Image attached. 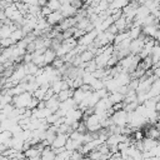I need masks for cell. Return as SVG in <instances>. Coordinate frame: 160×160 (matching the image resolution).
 Instances as JSON below:
<instances>
[{
	"label": "cell",
	"instance_id": "6da1fadb",
	"mask_svg": "<svg viewBox=\"0 0 160 160\" xmlns=\"http://www.w3.org/2000/svg\"><path fill=\"white\" fill-rule=\"evenodd\" d=\"M34 98V95L31 92H24L21 95H16L14 96V100H12V104L15 105V108L18 109H22V108H26L29 106L31 99Z\"/></svg>",
	"mask_w": 160,
	"mask_h": 160
},
{
	"label": "cell",
	"instance_id": "7a4b0ae2",
	"mask_svg": "<svg viewBox=\"0 0 160 160\" xmlns=\"http://www.w3.org/2000/svg\"><path fill=\"white\" fill-rule=\"evenodd\" d=\"M128 115L129 114L125 110H119L111 115V120L115 125H118L120 128H125L126 125H129V116Z\"/></svg>",
	"mask_w": 160,
	"mask_h": 160
},
{
	"label": "cell",
	"instance_id": "3957f363",
	"mask_svg": "<svg viewBox=\"0 0 160 160\" xmlns=\"http://www.w3.org/2000/svg\"><path fill=\"white\" fill-rule=\"evenodd\" d=\"M98 30L95 29V30H92V31H90V32H86L82 38H80L79 40H78V42H79V45H84V46H90L91 44H94V41H95V39H96V36H98Z\"/></svg>",
	"mask_w": 160,
	"mask_h": 160
},
{
	"label": "cell",
	"instance_id": "277c9868",
	"mask_svg": "<svg viewBox=\"0 0 160 160\" xmlns=\"http://www.w3.org/2000/svg\"><path fill=\"white\" fill-rule=\"evenodd\" d=\"M65 18L62 16V14L60 12V11H52L48 18H46V20H48V22L51 25V26H56V25H60V22L64 20Z\"/></svg>",
	"mask_w": 160,
	"mask_h": 160
},
{
	"label": "cell",
	"instance_id": "5b68a950",
	"mask_svg": "<svg viewBox=\"0 0 160 160\" xmlns=\"http://www.w3.org/2000/svg\"><path fill=\"white\" fill-rule=\"evenodd\" d=\"M141 142H142V152L151 151L152 149H155L160 144V141H158L155 139H151V138H144L141 140Z\"/></svg>",
	"mask_w": 160,
	"mask_h": 160
},
{
	"label": "cell",
	"instance_id": "8992f818",
	"mask_svg": "<svg viewBox=\"0 0 160 160\" xmlns=\"http://www.w3.org/2000/svg\"><path fill=\"white\" fill-rule=\"evenodd\" d=\"M68 139H69V135H66V134H58L56 138H55V140H54V142H52V145H51V148L52 149L65 148Z\"/></svg>",
	"mask_w": 160,
	"mask_h": 160
},
{
	"label": "cell",
	"instance_id": "52a82bcc",
	"mask_svg": "<svg viewBox=\"0 0 160 160\" xmlns=\"http://www.w3.org/2000/svg\"><path fill=\"white\" fill-rule=\"evenodd\" d=\"M60 12L62 14V16H64L65 19H68V18H74V16H76L78 10H76L71 4H68V5H62V6H61Z\"/></svg>",
	"mask_w": 160,
	"mask_h": 160
},
{
	"label": "cell",
	"instance_id": "ba28073f",
	"mask_svg": "<svg viewBox=\"0 0 160 160\" xmlns=\"http://www.w3.org/2000/svg\"><path fill=\"white\" fill-rule=\"evenodd\" d=\"M45 102H46V108H49L52 112H56L59 110V108H60V101H59L56 94L52 98H50L49 100H45Z\"/></svg>",
	"mask_w": 160,
	"mask_h": 160
},
{
	"label": "cell",
	"instance_id": "9c48e42d",
	"mask_svg": "<svg viewBox=\"0 0 160 160\" xmlns=\"http://www.w3.org/2000/svg\"><path fill=\"white\" fill-rule=\"evenodd\" d=\"M56 152L51 146H46L41 152V160H55Z\"/></svg>",
	"mask_w": 160,
	"mask_h": 160
},
{
	"label": "cell",
	"instance_id": "30bf717a",
	"mask_svg": "<svg viewBox=\"0 0 160 160\" xmlns=\"http://www.w3.org/2000/svg\"><path fill=\"white\" fill-rule=\"evenodd\" d=\"M110 55H106V54H101V55H98L95 56V62L98 65V68H108V62L110 60Z\"/></svg>",
	"mask_w": 160,
	"mask_h": 160
},
{
	"label": "cell",
	"instance_id": "8fae6325",
	"mask_svg": "<svg viewBox=\"0 0 160 160\" xmlns=\"http://www.w3.org/2000/svg\"><path fill=\"white\" fill-rule=\"evenodd\" d=\"M159 25H150V26H142V34L150 38H155L159 31Z\"/></svg>",
	"mask_w": 160,
	"mask_h": 160
},
{
	"label": "cell",
	"instance_id": "7c38bea8",
	"mask_svg": "<svg viewBox=\"0 0 160 160\" xmlns=\"http://www.w3.org/2000/svg\"><path fill=\"white\" fill-rule=\"evenodd\" d=\"M44 56H45V62H46V65H51V64L55 61V59L58 58V54H56L55 50H52L51 48H49V49L44 52Z\"/></svg>",
	"mask_w": 160,
	"mask_h": 160
},
{
	"label": "cell",
	"instance_id": "4fadbf2b",
	"mask_svg": "<svg viewBox=\"0 0 160 160\" xmlns=\"http://www.w3.org/2000/svg\"><path fill=\"white\" fill-rule=\"evenodd\" d=\"M74 95V89H68V90H61L59 94H58V99L60 102L62 101H66L69 99H71Z\"/></svg>",
	"mask_w": 160,
	"mask_h": 160
},
{
	"label": "cell",
	"instance_id": "5bb4252c",
	"mask_svg": "<svg viewBox=\"0 0 160 160\" xmlns=\"http://www.w3.org/2000/svg\"><path fill=\"white\" fill-rule=\"evenodd\" d=\"M114 24L116 25V28H118L119 32L128 31V29H129V28H128V20H126V18H125V16L120 18V19H119V20H116Z\"/></svg>",
	"mask_w": 160,
	"mask_h": 160
},
{
	"label": "cell",
	"instance_id": "9a60e30c",
	"mask_svg": "<svg viewBox=\"0 0 160 160\" xmlns=\"http://www.w3.org/2000/svg\"><path fill=\"white\" fill-rule=\"evenodd\" d=\"M151 14V11L145 6V5H140L139 6V9H138V12H136V19H141V20H144L146 16H149Z\"/></svg>",
	"mask_w": 160,
	"mask_h": 160
},
{
	"label": "cell",
	"instance_id": "2e32d148",
	"mask_svg": "<svg viewBox=\"0 0 160 160\" xmlns=\"http://www.w3.org/2000/svg\"><path fill=\"white\" fill-rule=\"evenodd\" d=\"M129 31V36H130V39L131 40H136V39H139L140 38V35L142 34V28L141 26H132L130 30H128Z\"/></svg>",
	"mask_w": 160,
	"mask_h": 160
},
{
	"label": "cell",
	"instance_id": "e0dca14e",
	"mask_svg": "<svg viewBox=\"0 0 160 160\" xmlns=\"http://www.w3.org/2000/svg\"><path fill=\"white\" fill-rule=\"evenodd\" d=\"M109 99H110V101H111L112 104H119V102H124L125 95L120 94L119 91H114V92H110Z\"/></svg>",
	"mask_w": 160,
	"mask_h": 160
},
{
	"label": "cell",
	"instance_id": "ac0fdd59",
	"mask_svg": "<svg viewBox=\"0 0 160 160\" xmlns=\"http://www.w3.org/2000/svg\"><path fill=\"white\" fill-rule=\"evenodd\" d=\"M79 56H80V59H81L82 62H89V61H92L95 59V54L92 51H90V50H85Z\"/></svg>",
	"mask_w": 160,
	"mask_h": 160
},
{
	"label": "cell",
	"instance_id": "d6986e66",
	"mask_svg": "<svg viewBox=\"0 0 160 160\" xmlns=\"http://www.w3.org/2000/svg\"><path fill=\"white\" fill-rule=\"evenodd\" d=\"M12 100H14V96L12 95H9L8 92L6 94H1V96H0V108L2 109V108H5L8 104H12Z\"/></svg>",
	"mask_w": 160,
	"mask_h": 160
},
{
	"label": "cell",
	"instance_id": "ffe728a7",
	"mask_svg": "<svg viewBox=\"0 0 160 160\" xmlns=\"http://www.w3.org/2000/svg\"><path fill=\"white\" fill-rule=\"evenodd\" d=\"M24 66H25V70H26V74H29V75H35L36 76V72H38V70L40 69L36 64H34V62H29V64H24Z\"/></svg>",
	"mask_w": 160,
	"mask_h": 160
},
{
	"label": "cell",
	"instance_id": "44dd1931",
	"mask_svg": "<svg viewBox=\"0 0 160 160\" xmlns=\"http://www.w3.org/2000/svg\"><path fill=\"white\" fill-rule=\"evenodd\" d=\"M51 88V86H50ZM48 89L49 88H45V86H40L32 95H34V98H36L38 100H45V95H46V91H48Z\"/></svg>",
	"mask_w": 160,
	"mask_h": 160
},
{
	"label": "cell",
	"instance_id": "7402d4cb",
	"mask_svg": "<svg viewBox=\"0 0 160 160\" xmlns=\"http://www.w3.org/2000/svg\"><path fill=\"white\" fill-rule=\"evenodd\" d=\"M134 101H138V92L135 90H129V92L125 95L124 102L130 104V102H134Z\"/></svg>",
	"mask_w": 160,
	"mask_h": 160
},
{
	"label": "cell",
	"instance_id": "603a6c76",
	"mask_svg": "<svg viewBox=\"0 0 160 160\" xmlns=\"http://www.w3.org/2000/svg\"><path fill=\"white\" fill-rule=\"evenodd\" d=\"M16 44L19 42V41H21L24 38H25V34H24V31H22V29H16L15 31H12V34H11V36H10Z\"/></svg>",
	"mask_w": 160,
	"mask_h": 160
},
{
	"label": "cell",
	"instance_id": "cb8c5ba5",
	"mask_svg": "<svg viewBox=\"0 0 160 160\" xmlns=\"http://www.w3.org/2000/svg\"><path fill=\"white\" fill-rule=\"evenodd\" d=\"M51 89H52V90H54V92L58 95L61 90H64V79L51 82Z\"/></svg>",
	"mask_w": 160,
	"mask_h": 160
},
{
	"label": "cell",
	"instance_id": "d4e9b609",
	"mask_svg": "<svg viewBox=\"0 0 160 160\" xmlns=\"http://www.w3.org/2000/svg\"><path fill=\"white\" fill-rule=\"evenodd\" d=\"M130 36H129V31H124V32H119L118 35H116V38H115V41H114V45H119L120 42H122L124 40H126V39H129Z\"/></svg>",
	"mask_w": 160,
	"mask_h": 160
},
{
	"label": "cell",
	"instance_id": "484cf974",
	"mask_svg": "<svg viewBox=\"0 0 160 160\" xmlns=\"http://www.w3.org/2000/svg\"><path fill=\"white\" fill-rule=\"evenodd\" d=\"M96 80V78L92 75V72H86L85 71V74L82 75V81H84V84H88V85H92V82Z\"/></svg>",
	"mask_w": 160,
	"mask_h": 160
},
{
	"label": "cell",
	"instance_id": "4316f807",
	"mask_svg": "<svg viewBox=\"0 0 160 160\" xmlns=\"http://www.w3.org/2000/svg\"><path fill=\"white\" fill-rule=\"evenodd\" d=\"M104 88H105V81H104L102 79H96V80L92 82V85H91L92 91H99V90H101V89H104Z\"/></svg>",
	"mask_w": 160,
	"mask_h": 160
},
{
	"label": "cell",
	"instance_id": "83f0119b",
	"mask_svg": "<svg viewBox=\"0 0 160 160\" xmlns=\"http://www.w3.org/2000/svg\"><path fill=\"white\" fill-rule=\"evenodd\" d=\"M34 64H36L39 68H45L46 66V62H45V56L44 54L42 55H38V56H34V60H32Z\"/></svg>",
	"mask_w": 160,
	"mask_h": 160
},
{
	"label": "cell",
	"instance_id": "f1b7e54d",
	"mask_svg": "<svg viewBox=\"0 0 160 160\" xmlns=\"http://www.w3.org/2000/svg\"><path fill=\"white\" fill-rule=\"evenodd\" d=\"M0 44H1V49H6V48H10V46H14L16 45V42L11 39V38H8V39H1L0 40Z\"/></svg>",
	"mask_w": 160,
	"mask_h": 160
},
{
	"label": "cell",
	"instance_id": "f546056e",
	"mask_svg": "<svg viewBox=\"0 0 160 160\" xmlns=\"http://www.w3.org/2000/svg\"><path fill=\"white\" fill-rule=\"evenodd\" d=\"M48 6L52 10V11H60V9H61V4H60V1L59 0H51V1H49L48 2Z\"/></svg>",
	"mask_w": 160,
	"mask_h": 160
},
{
	"label": "cell",
	"instance_id": "4dcf8cb0",
	"mask_svg": "<svg viewBox=\"0 0 160 160\" xmlns=\"http://www.w3.org/2000/svg\"><path fill=\"white\" fill-rule=\"evenodd\" d=\"M89 25H90V19H89V18H84V19H81V20L76 24V28L80 29V30H85Z\"/></svg>",
	"mask_w": 160,
	"mask_h": 160
},
{
	"label": "cell",
	"instance_id": "1f68e13d",
	"mask_svg": "<svg viewBox=\"0 0 160 160\" xmlns=\"http://www.w3.org/2000/svg\"><path fill=\"white\" fill-rule=\"evenodd\" d=\"M88 156H89V158H90L91 160H101L104 155H102V154H101V152H100V151H99V150L96 149V150L91 151V152H90V154H89Z\"/></svg>",
	"mask_w": 160,
	"mask_h": 160
},
{
	"label": "cell",
	"instance_id": "d6a6232c",
	"mask_svg": "<svg viewBox=\"0 0 160 160\" xmlns=\"http://www.w3.org/2000/svg\"><path fill=\"white\" fill-rule=\"evenodd\" d=\"M98 69H99V68H98L95 60H92V61H89V62H88V66L85 68V71H86V72H94V71L98 70Z\"/></svg>",
	"mask_w": 160,
	"mask_h": 160
},
{
	"label": "cell",
	"instance_id": "836d02e7",
	"mask_svg": "<svg viewBox=\"0 0 160 160\" xmlns=\"http://www.w3.org/2000/svg\"><path fill=\"white\" fill-rule=\"evenodd\" d=\"M84 159V154L79 150H75L71 152V156H70V160H82Z\"/></svg>",
	"mask_w": 160,
	"mask_h": 160
},
{
	"label": "cell",
	"instance_id": "e575fe53",
	"mask_svg": "<svg viewBox=\"0 0 160 160\" xmlns=\"http://www.w3.org/2000/svg\"><path fill=\"white\" fill-rule=\"evenodd\" d=\"M71 5H72L76 10H80V9H82L84 2H82L81 0H71Z\"/></svg>",
	"mask_w": 160,
	"mask_h": 160
},
{
	"label": "cell",
	"instance_id": "d590c367",
	"mask_svg": "<svg viewBox=\"0 0 160 160\" xmlns=\"http://www.w3.org/2000/svg\"><path fill=\"white\" fill-rule=\"evenodd\" d=\"M52 12V10L46 5V6H44V8H41V15L44 16V18H48L50 14Z\"/></svg>",
	"mask_w": 160,
	"mask_h": 160
},
{
	"label": "cell",
	"instance_id": "8d00e7d4",
	"mask_svg": "<svg viewBox=\"0 0 160 160\" xmlns=\"http://www.w3.org/2000/svg\"><path fill=\"white\" fill-rule=\"evenodd\" d=\"M106 31H109V32H111V34H114V35H118V34H119V30H118V28H116L115 24H112Z\"/></svg>",
	"mask_w": 160,
	"mask_h": 160
},
{
	"label": "cell",
	"instance_id": "74e56055",
	"mask_svg": "<svg viewBox=\"0 0 160 160\" xmlns=\"http://www.w3.org/2000/svg\"><path fill=\"white\" fill-rule=\"evenodd\" d=\"M22 2L24 4H26V5H39V0H22Z\"/></svg>",
	"mask_w": 160,
	"mask_h": 160
},
{
	"label": "cell",
	"instance_id": "f35d334b",
	"mask_svg": "<svg viewBox=\"0 0 160 160\" xmlns=\"http://www.w3.org/2000/svg\"><path fill=\"white\" fill-rule=\"evenodd\" d=\"M154 39L156 40V44H160V30L158 31V34H156V36H155Z\"/></svg>",
	"mask_w": 160,
	"mask_h": 160
},
{
	"label": "cell",
	"instance_id": "ab89813d",
	"mask_svg": "<svg viewBox=\"0 0 160 160\" xmlns=\"http://www.w3.org/2000/svg\"><path fill=\"white\" fill-rule=\"evenodd\" d=\"M0 160H14V159H11V158H9V156H5V155H1V156H0Z\"/></svg>",
	"mask_w": 160,
	"mask_h": 160
},
{
	"label": "cell",
	"instance_id": "60d3db41",
	"mask_svg": "<svg viewBox=\"0 0 160 160\" xmlns=\"http://www.w3.org/2000/svg\"><path fill=\"white\" fill-rule=\"evenodd\" d=\"M0 2H6V4H12V0H0Z\"/></svg>",
	"mask_w": 160,
	"mask_h": 160
},
{
	"label": "cell",
	"instance_id": "b9f144b4",
	"mask_svg": "<svg viewBox=\"0 0 160 160\" xmlns=\"http://www.w3.org/2000/svg\"><path fill=\"white\" fill-rule=\"evenodd\" d=\"M82 160H91V159H90L89 156H84V159H82Z\"/></svg>",
	"mask_w": 160,
	"mask_h": 160
},
{
	"label": "cell",
	"instance_id": "7bdbcfd3",
	"mask_svg": "<svg viewBox=\"0 0 160 160\" xmlns=\"http://www.w3.org/2000/svg\"><path fill=\"white\" fill-rule=\"evenodd\" d=\"M14 160H29L28 158H22V159H14Z\"/></svg>",
	"mask_w": 160,
	"mask_h": 160
},
{
	"label": "cell",
	"instance_id": "ee69618b",
	"mask_svg": "<svg viewBox=\"0 0 160 160\" xmlns=\"http://www.w3.org/2000/svg\"><path fill=\"white\" fill-rule=\"evenodd\" d=\"M20 1H22V0H12V2H20Z\"/></svg>",
	"mask_w": 160,
	"mask_h": 160
}]
</instances>
